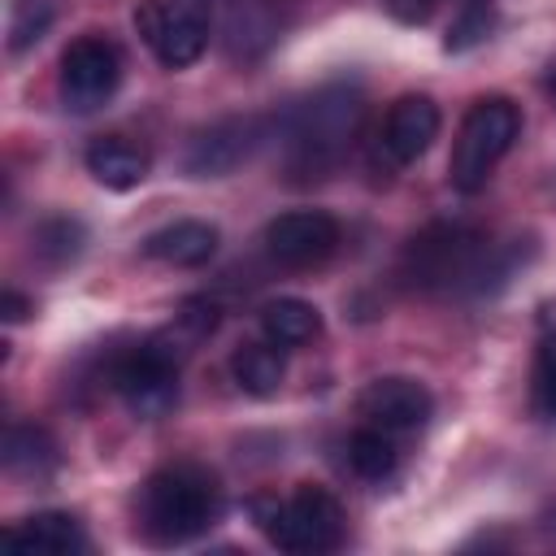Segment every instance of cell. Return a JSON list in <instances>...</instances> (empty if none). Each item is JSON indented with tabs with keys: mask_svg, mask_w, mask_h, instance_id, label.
<instances>
[{
	"mask_svg": "<svg viewBox=\"0 0 556 556\" xmlns=\"http://www.w3.org/2000/svg\"><path fill=\"white\" fill-rule=\"evenodd\" d=\"M217 513H222L217 478L200 465H165L139 491V530L161 547L191 543L217 521Z\"/></svg>",
	"mask_w": 556,
	"mask_h": 556,
	"instance_id": "6da1fadb",
	"label": "cell"
},
{
	"mask_svg": "<svg viewBox=\"0 0 556 556\" xmlns=\"http://www.w3.org/2000/svg\"><path fill=\"white\" fill-rule=\"evenodd\" d=\"M361 122V96L356 87H326L313 100L295 104L282 122L287 143V174L295 178H321L339 165Z\"/></svg>",
	"mask_w": 556,
	"mask_h": 556,
	"instance_id": "7a4b0ae2",
	"label": "cell"
},
{
	"mask_svg": "<svg viewBox=\"0 0 556 556\" xmlns=\"http://www.w3.org/2000/svg\"><path fill=\"white\" fill-rule=\"evenodd\" d=\"M495 252L465 222H430L404 248V278L417 291H482Z\"/></svg>",
	"mask_w": 556,
	"mask_h": 556,
	"instance_id": "3957f363",
	"label": "cell"
},
{
	"mask_svg": "<svg viewBox=\"0 0 556 556\" xmlns=\"http://www.w3.org/2000/svg\"><path fill=\"white\" fill-rule=\"evenodd\" d=\"M521 135V113L508 96H482L469 104V113L460 117L452 156H447V178L460 195H473L486 187L491 169L508 156V148Z\"/></svg>",
	"mask_w": 556,
	"mask_h": 556,
	"instance_id": "277c9868",
	"label": "cell"
},
{
	"mask_svg": "<svg viewBox=\"0 0 556 556\" xmlns=\"http://www.w3.org/2000/svg\"><path fill=\"white\" fill-rule=\"evenodd\" d=\"M256 526L282 552H330L343 543V508L326 486H295L287 500H252Z\"/></svg>",
	"mask_w": 556,
	"mask_h": 556,
	"instance_id": "5b68a950",
	"label": "cell"
},
{
	"mask_svg": "<svg viewBox=\"0 0 556 556\" xmlns=\"http://www.w3.org/2000/svg\"><path fill=\"white\" fill-rule=\"evenodd\" d=\"M182 343H191V339L152 334L130 356H122L113 365V387L139 421H156L178 404V365L187 356Z\"/></svg>",
	"mask_w": 556,
	"mask_h": 556,
	"instance_id": "8992f818",
	"label": "cell"
},
{
	"mask_svg": "<svg viewBox=\"0 0 556 556\" xmlns=\"http://www.w3.org/2000/svg\"><path fill=\"white\" fill-rule=\"evenodd\" d=\"M135 30L161 65L182 70L208 48V0H139Z\"/></svg>",
	"mask_w": 556,
	"mask_h": 556,
	"instance_id": "52a82bcc",
	"label": "cell"
},
{
	"mask_svg": "<svg viewBox=\"0 0 556 556\" xmlns=\"http://www.w3.org/2000/svg\"><path fill=\"white\" fill-rule=\"evenodd\" d=\"M122 83V56L109 39L83 35L61 52V100L74 113L100 109Z\"/></svg>",
	"mask_w": 556,
	"mask_h": 556,
	"instance_id": "ba28073f",
	"label": "cell"
},
{
	"mask_svg": "<svg viewBox=\"0 0 556 556\" xmlns=\"http://www.w3.org/2000/svg\"><path fill=\"white\" fill-rule=\"evenodd\" d=\"M261 139H265V117H222L187 143L182 165L191 178H226L261 148Z\"/></svg>",
	"mask_w": 556,
	"mask_h": 556,
	"instance_id": "9c48e42d",
	"label": "cell"
},
{
	"mask_svg": "<svg viewBox=\"0 0 556 556\" xmlns=\"http://www.w3.org/2000/svg\"><path fill=\"white\" fill-rule=\"evenodd\" d=\"M265 248L278 265L287 269H308L321 265L334 248H339V222L321 208H295V213H278L265 226Z\"/></svg>",
	"mask_w": 556,
	"mask_h": 556,
	"instance_id": "30bf717a",
	"label": "cell"
},
{
	"mask_svg": "<svg viewBox=\"0 0 556 556\" xmlns=\"http://www.w3.org/2000/svg\"><path fill=\"white\" fill-rule=\"evenodd\" d=\"M356 413H361L365 426H378L387 434H413L430 421L434 395L417 378H374L361 391Z\"/></svg>",
	"mask_w": 556,
	"mask_h": 556,
	"instance_id": "8fae6325",
	"label": "cell"
},
{
	"mask_svg": "<svg viewBox=\"0 0 556 556\" xmlns=\"http://www.w3.org/2000/svg\"><path fill=\"white\" fill-rule=\"evenodd\" d=\"M439 135V104L430 96H400L382 122V152L395 165H413Z\"/></svg>",
	"mask_w": 556,
	"mask_h": 556,
	"instance_id": "7c38bea8",
	"label": "cell"
},
{
	"mask_svg": "<svg viewBox=\"0 0 556 556\" xmlns=\"http://www.w3.org/2000/svg\"><path fill=\"white\" fill-rule=\"evenodd\" d=\"M4 543L13 552H26V556H74L87 547V534H83V521L74 513H61V508H43L17 526L4 530Z\"/></svg>",
	"mask_w": 556,
	"mask_h": 556,
	"instance_id": "4fadbf2b",
	"label": "cell"
},
{
	"mask_svg": "<svg viewBox=\"0 0 556 556\" xmlns=\"http://www.w3.org/2000/svg\"><path fill=\"white\" fill-rule=\"evenodd\" d=\"M213 252H217V226L200 222V217L169 222V226H161V230H152L143 239V256L161 261V265H174V269H195Z\"/></svg>",
	"mask_w": 556,
	"mask_h": 556,
	"instance_id": "5bb4252c",
	"label": "cell"
},
{
	"mask_svg": "<svg viewBox=\"0 0 556 556\" xmlns=\"http://www.w3.org/2000/svg\"><path fill=\"white\" fill-rule=\"evenodd\" d=\"M87 174L109 191H130L148 178V152L122 135H100L87 148Z\"/></svg>",
	"mask_w": 556,
	"mask_h": 556,
	"instance_id": "9a60e30c",
	"label": "cell"
},
{
	"mask_svg": "<svg viewBox=\"0 0 556 556\" xmlns=\"http://www.w3.org/2000/svg\"><path fill=\"white\" fill-rule=\"evenodd\" d=\"M261 330L278 348H304V343H313L321 334V313L308 300L278 295V300H269L261 308Z\"/></svg>",
	"mask_w": 556,
	"mask_h": 556,
	"instance_id": "2e32d148",
	"label": "cell"
},
{
	"mask_svg": "<svg viewBox=\"0 0 556 556\" xmlns=\"http://www.w3.org/2000/svg\"><path fill=\"white\" fill-rule=\"evenodd\" d=\"M230 374L235 382L248 391V395H274L282 387V374H287V361H282V348L278 343H243L235 348L230 356Z\"/></svg>",
	"mask_w": 556,
	"mask_h": 556,
	"instance_id": "e0dca14e",
	"label": "cell"
},
{
	"mask_svg": "<svg viewBox=\"0 0 556 556\" xmlns=\"http://www.w3.org/2000/svg\"><path fill=\"white\" fill-rule=\"evenodd\" d=\"M4 469L9 473H22V478H43L56 469V443L43 426H9L4 434Z\"/></svg>",
	"mask_w": 556,
	"mask_h": 556,
	"instance_id": "ac0fdd59",
	"label": "cell"
},
{
	"mask_svg": "<svg viewBox=\"0 0 556 556\" xmlns=\"http://www.w3.org/2000/svg\"><path fill=\"white\" fill-rule=\"evenodd\" d=\"M348 465H352L361 478H369V482L391 478L395 465H400L395 434H387V430H378V426H361V430H352V439H348Z\"/></svg>",
	"mask_w": 556,
	"mask_h": 556,
	"instance_id": "d6986e66",
	"label": "cell"
},
{
	"mask_svg": "<svg viewBox=\"0 0 556 556\" xmlns=\"http://www.w3.org/2000/svg\"><path fill=\"white\" fill-rule=\"evenodd\" d=\"M52 17H56V4L52 0H13L9 4V52L17 56V52L35 48L48 35Z\"/></svg>",
	"mask_w": 556,
	"mask_h": 556,
	"instance_id": "ffe728a7",
	"label": "cell"
},
{
	"mask_svg": "<svg viewBox=\"0 0 556 556\" xmlns=\"http://www.w3.org/2000/svg\"><path fill=\"white\" fill-rule=\"evenodd\" d=\"M83 252V226L74 217H52L35 230V256L48 265H65Z\"/></svg>",
	"mask_w": 556,
	"mask_h": 556,
	"instance_id": "44dd1931",
	"label": "cell"
},
{
	"mask_svg": "<svg viewBox=\"0 0 556 556\" xmlns=\"http://www.w3.org/2000/svg\"><path fill=\"white\" fill-rule=\"evenodd\" d=\"M486 30H491V4H486V0H469V4L460 9V17L447 26L443 48H447V52H465V48L482 43Z\"/></svg>",
	"mask_w": 556,
	"mask_h": 556,
	"instance_id": "7402d4cb",
	"label": "cell"
},
{
	"mask_svg": "<svg viewBox=\"0 0 556 556\" xmlns=\"http://www.w3.org/2000/svg\"><path fill=\"white\" fill-rule=\"evenodd\" d=\"M217 321H222V308H217V300H204V295H195V300H187V304L178 308V334H182V339H191V343L208 339V334L217 330Z\"/></svg>",
	"mask_w": 556,
	"mask_h": 556,
	"instance_id": "603a6c76",
	"label": "cell"
},
{
	"mask_svg": "<svg viewBox=\"0 0 556 556\" xmlns=\"http://www.w3.org/2000/svg\"><path fill=\"white\" fill-rule=\"evenodd\" d=\"M534 395H539V408L547 417H556V334L543 343L539 352V369H534Z\"/></svg>",
	"mask_w": 556,
	"mask_h": 556,
	"instance_id": "cb8c5ba5",
	"label": "cell"
},
{
	"mask_svg": "<svg viewBox=\"0 0 556 556\" xmlns=\"http://www.w3.org/2000/svg\"><path fill=\"white\" fill-rule=\"evenodd\" d=\"M26 313H35V304L22 295V291H13V287H4V295H0V317L9 321V326H17Z\"/></svg>",
	"mask_w": 556,
	"mask_h": 556,
	"instance_id": "d4e9b609",
	"label": "cell"
},
{
	"mask_svg": "<svg viewBox=\"0 0 556 556\" xmlns=\"http://www.w3.org/2000/svg\"><path fill=\"white\" fill-rule=\"evenodd\" d=\"M543 87H547V96H556V61H552L547 74H543Z\"/></svg>",
	"mask_w": 556,
	"mask_h": 556,
	"instance_id": "484cf974",
	"label": "cell"
},
{
	"mask_svg": "<svg viewBox=\"0 0 556 556\" xmlns=\"http://www.w3.org/2000/svg\"><path fill=\"white\" fill-rule=\"evenodd\" d=\"M552 530H556V513H552Z\"/></svg>",
	"mask_w": 556,
	"mask_h": 556,
	"instance_id": "4316f807",
	"label": "cell"
},
{
	"mask_svg": "<svg viewBox=\"0 0 556 556\" xmlns=\"http://www.w3.org/2000/svg\"><path fill=\"white\" fill-rule=\"evenodd\" d=\"M460 4H469V0H460Z\"/></svg>",
	"mask_w": 556,
	"mask_h": 556,
	"instance_id": "83f0119b",
	"label": "cell"
}]
</instances>
